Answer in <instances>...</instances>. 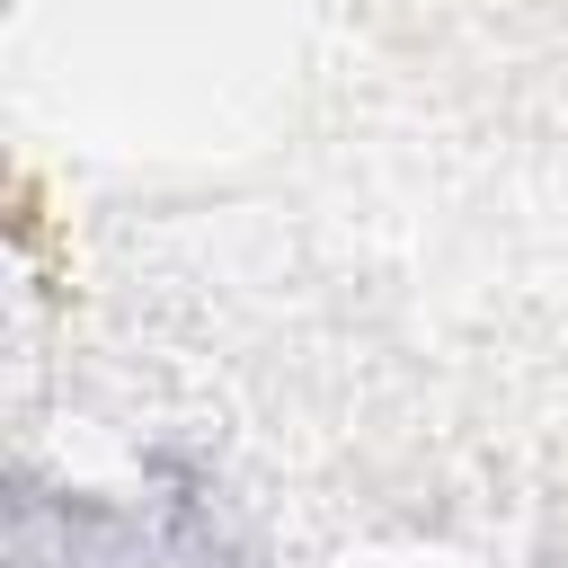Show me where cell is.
<instances>
[{
	"label": "cell",
	"instance_id": "obj_1",
	"mask_svg": "<svg viewBox=\"0 0 568 568\" xmlns=\"http://www.w3.org/2000/svg\"><path fill=\"white\" fill-rule=\"evenodd\" d=\"M9 568H257V550L195 470L160 462L133 488H53L44 470H18Z\"/></svg>",
	"mask_w": 568,
	"mask_h": 568
}]
</instances>
